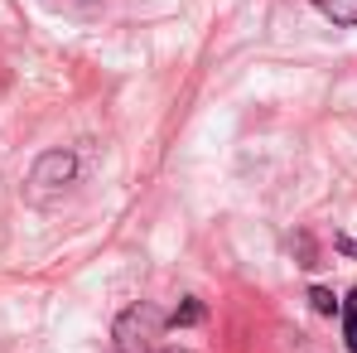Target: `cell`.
I'll list each match as a JSON object with an SVG mask.
<instances>
[{"mask_svg":"<svg viewBox=\"0 0 357 353\" xmlns=\"http://www.w3.org/2000/svg\"><path fill=\"white\" fill-rule=\"evenodd\" d=\"M169 324V315L155 305V300H140V305H126L112 324V339H116V353H155V339L160 329Z\"/></svg>","mask_w":357,"mask_h":353,"instance_id":"6da1fadb","label":"cell"},{"mask_svg":"<svg viewBox=\"0 0 357 353\" xmlns=\"http://www.w3.org/2000/svg\"><path fill=\"white\" fill-rule=\"evenodd\" d=\"M68 184H77V155L73 150H44L39 160H34V170H29V199H54V194H63Z\"/></svg>","mask_w":357,"mask_h":353,"instance_id":"7a4b0ae2","label":"cell"},{"mask_svg":"<svg viewBox=\"0 0 357 353\" xmlns=\"http://www.w3.org/2000/svg\"><path fill=\"white\" fill-rule=\"evenodd\" d=\"M314 10L324 20H333L338 29H353L357 24V0H314Z\"/></svg>","mask_w":357,"mask_h":353,"instance_id":"3957f363","label":"cell"},{"mask_svg":"<svg viewBox=\"0 0 357 353\" xmlns=\"http://www.w3.org/2000/svg\"><path fill=\"white\" fill-rule=\"evenodd\" d=\"M203 319H208L203 300H183L174 315H169V324H174V329H193V324H203Z\"/></svg>","mask_w":357,"mask_h":353,"instance_id":"277c9868","label":"cell"},{"mask_svg":"<svg viewBox=\"0 0 357 353\" xmlns=\"http://www.w3.org/2000/svg\"><path fill=\"white\" fill-rule=\"evenodd\" d=\"M343 344H348V353H357V291H348V300H343Z\"/></svg>","mask_w":357,"mask_h":353,"instance_id":"5b68a950","label":"cell"},{"mask_svg":"<svg viewBox=\"0 0 357 353\" xmlns=\"http://www.w3.org/2000/svg\"><path fill=\"white\" fill-rule=\"evenodd\" d=\"M309 305H314V315H333L343 300H333V291H328V286H314V291H309Z\"/></svg>","mask_w":357,"mask_h":353,"instance_id":"8992f818","label":"cell"},{"mask_svg":"<svg viewBox=\"0 0 357 353\" xmlns=\"http://www.w3.org/2000/svg\"><path fill=\"white\" fill-rule=\"evenodd\" d=\"M333 247H338V252H348V257H357V242H353V237H333Z\"/></svg>","mask_w":357,"mask_h":353,"instance_id":"52a82bcc","label":"cell"},{"mask_svg":"<svg viewBox=\"0 0 357 353\" xmlns=\"http://www.w3.org/2000/svg\"><path fill=\"white\" fill-rule=\"evenodd\" d=\"M165 353H193V349H165Z\"/></svg>","mask_w":357,"mask_h":353,"instance_id":"ba28073f","label":"cell"}]
</instances>
